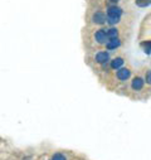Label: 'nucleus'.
<instances>
[{"instance_id":"f257e3e1","label":"nucleus","mask_w":151,"mask_h":160,"mask_svg":"<svg viewBox=\"0 0 151 160\" xmlns=\"http://www.w3.org/2000/svg\"><path fill=\"white\" fill-rule=\"evenodd\" d=\"M92 19H93V22L96 24H103L106 22V15L103 13H101V12H97V13L93 14V18Z\"/></svg>"},{"instance_id":"7ed1b4c3","label":"nucleus","mask_w":151,"mask_h":160,"mask_svg":"<svg viewBox=\"0 0 151 160\" xmlns=\"http://www.w3.org/2000/svg\"><path fill=\"white\" fill-rule=\"evenodd\" d=\"M130 77V71L127 68H121L117 72V78L121 79V81H126V79Z\"/></svg>"},{"instance_id":"20e7f679","label":"nucleus","mask_w":151,"mask_h":160,"mask_svg":"<svg viewBox=\"0 0 151 160\" xmlns=\"http://www.w3.org/2000/svg\"><path fill=\"white\" fill-rule=\"evenodd\" d=\"M142 87H144V79L140 78V77L134 78V81H132V88L136 90V91H139V90H141Z\"/></svg>"},{"instance_id":"9b49d317","label":"nucleus","mask_w":151,"mask_h":160,"mask_svg":"<svg viewBox=\"0 0 151 160\" xmlns=\"http://www.w3.org/2000/svg\"><path fill=\"white\" fill-rule=\"evenodd\" d=\"M106 20H107L110 24H116V23L120 22V18H119V17H111V15H108Z\"/></svg>"},{"instance_id":"f8f14e48","label":"nucleus","mask_w":151,"mask_h":160,"mask_svg":"<svg viewBox=\"0 0 151 160\" xmlns=\"http://www.w3.org/2000/svg\"><path fill=\"white\" fill-rule=\"evenodd\" d=\"M142 46H144V48H145V53H147V54H150V53H151V42L149 41V42H146V43H144Z\"/></svg>"},{"instance_id":"0eeeda50","label":"nucleus","mask_w":151,"mask_h":160,"mask_svg":"<svg viewBox=\"0 0 151 160\" xmlns=\"http://www.w3.org/2000/svg\"><path fill=\"white\" fill-rule=\"evenodd\" d=\"M120 44H121V42L119 41V39L117 38H113V39H111V41L107 43V48L108 49H115V48L120 47Z\"/></svg>"},{"instance_id":"2eb2a0df","label":"nucleus","mask_w":151,"mask_h":160,"mask_svg":"<svg viewBox=\"0 0 151 160\" xmlns=\"http://www.w3.org/2000/svg\"><path fill=\"white\" fill-rule=\"evenodd\" d=\"M111 2H117V0H111Z\"/></svg>"},{"instance_id":"1a4fd4ad","label":"nucleus","mask_w":151,"mask_h":160,"mask_svg":"<svg viewBox=\"0 0 151 160\" xmlns=\"http://www.w3.org/2000/svg\"><path fill=\"white\" fill-rule=\"evenodd\" d=\"M107 38H111V39H113V38H117V34H119V32H117V29H115V28H110L108 30H107Z\"/></svg>"},{"instance_id":"ddd939ff","label":"nucleus","mask_w":151,"mask_h":160,"mask_svg":"<svg viewBox=\"0 0 151 160\" xmlns=\"http://www.w3.org/2000/svg\"><path fill=\"white\" fill-rule=\"evenodd\" d=\"M52 160H66V156L62 154H56V155H53Z\"/></svg>"},{"instance_id":"9d476101","label":"nucleus","mask_w":151,"mask_h":160,"mask_svg":"<svg viewBox=\"0 0 151 160\" xmlns=\"http://www.w3.org/2000/svg\"><path fill=\"white\" fill-rule=\"evenodd\" d=\"M150 4H151V0H136V5L137 7H141V8L149 7Z\"/></svg>"},{"instance_id":"423d86ee","label":"nucleus","mask_w":151,"mask_h":160,"mask_svg":"<svg viewBox=\"0 0 151 160\" xmlns=\"http://www.w3.org/2000/svg\"><path fill=\"white\" fill-rule=\"evenodd\" d=\"M108 53L107 52H100V53H97V56H96V61L98 62V63H105V62H107L108 61Z\"/></svg>"},{"instance_id":"4468645a","label":"nucleus","mask_w":151,"mask_h":160,"mask_svg":"<svg viewBox=\"0 0 151 160\" xmlns=\"http://www.w3.org/2000/svg\"><path fill=\"white\" fill-rule=\"evenodd\" d=\"M146 82H147L149 85H151V72H150V71L146 73Z\"/></svg>"},{"instance_id":"6e6552de","label":"nucleus","mask_w":151,"mask_h":160,"mask_svg":"<svg viewBox=\"0 0 151 160\" xmlns=\"http://www.w3.org/2000/svg\"><path fill=\"white\" fill-rule=\"evenodd\" d=\"M122 64H124V59H122V58H115V59L112 61V63H111V67L115 68V69H117V68H120Z\"/></svg>"},{"instance_id":"f03ea898","label":"nucleus","mask_w":151,"mask_h":160,"mask_svg":"<svg viewBox=\"0 0 151 160\" xmlns=\"http://www.w3.org/2000/svg\"><path fill=\"white\" fill-rule=\"evenodd\" d=\"M96 41H97L98 43H101V44L106 43V41H107V34L103 32V29H101V30H98V32L96 33Z\"/></svg>"},{"instance_id":"39448f33","label":"nucleus","mask_w":151,"mask_h":160,"mask_svg":"<svg viewBox=\"0 0 151 160\" xmlns=\"http://www.w3.org/2000/svg\"><path fill=\"white\" fill-rule=\"evenodd\" d=\"M121 14H122V10L119 7H111L108 9V15H111V17H119L120 18Z\"/></svg>"}]
</instances>
